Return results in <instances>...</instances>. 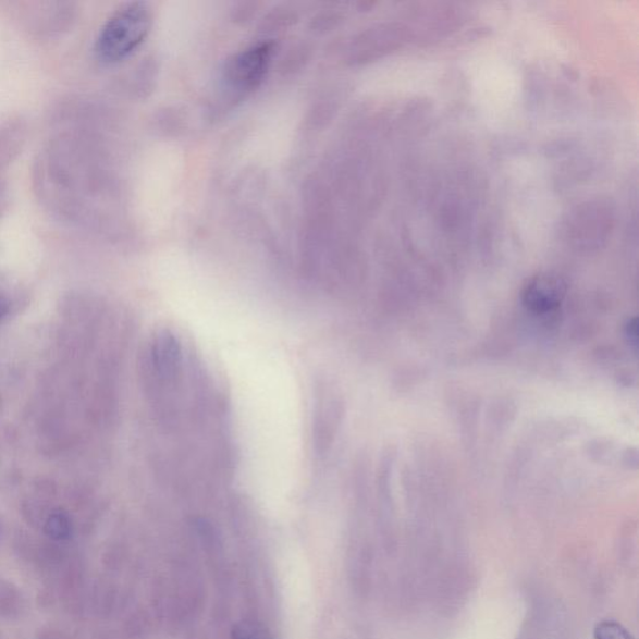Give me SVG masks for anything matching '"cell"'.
Returning a JSON list of instances; mask_svg holds the SVG:
<instances>
[{
	"instance_id": "obj_1",
	"label": "cell",
	"mask_w": 639,
	"mask_h": 639,
	"mask_svg": "<svg viewBox=\"0 0 639 639\" xmlns=\"http://www.w3.org/2000/svg\"><path fill=\"white\" fill-rule=\"evenodd\" d=\"M152 25L148 4L135 2L118 10L101 28L96 53L106 63L122 62L142 46Z\"/></svg>"
},
{
	"instance_id": "obj_2",
	"label": "cell",
	"mask_w": 639,
	"mask_h": 639,
	"mask_svg": "<svg viewBox=\"0 0 639 639\" xmlns=\"http://www.w3.org/2000/svg\"><path fill=\"white\" fill-rule=\"evenodd\" d=\"M272 52L271 42H259L230 59L224 72L228 87L242 93L258 88L269 70Z\"/></svg>"
},
{
	"instance_id": "obj_3",
	"label": "cell",
	"mask_w": 639,
	"mask_h": 639,
	"mask_svg": "<svg viewBox=\"0 0 639 639\" xmlns=\"http://www.w3.org/2000/svg\"><path fill=\"white\" fill-rule=\"evenodd\" d=\"M565 285L552 275L534 277L524 290V303L534 314H548L556 310L564 299Z\"/></svg>"
},
{
	"instance_id": "obj_4",
	"label": "cell",
	"mask_w": 639,
	"mask_h": 639,
	"mask_svg": "<svg viewBox=\"0 0 639 639\" xmlns=\"http://www.w3.org/2000/svg\"><path fill=\"white\" fill-rule=\"evenodd\" d=\"M151 362L163 380L175 379L182 365V346L169 330H160L152 340Z\"/></svg>"
},
{
	"instance_id": "obj_5",
	"label": "cell",
	"mask_w": 639,
	"mask_h": 639,
	"mask_svg": "<svg viewBox=\"0 0 639 639\" xmlns=\"http://www.w3.org/2000/svg\"><path fill=\"white\" fill-rule=\"evenodd\" d=\"M27 611V599L22 588L10 579L0 578V619L19 620Z\"/></svg>"
},
{
	"instance_id": "obj_6",
	"label": "cell",
	"mask_w": 639,
	"mask_h": 639,
	"mask_svg": "<svg viewBox=\"0 0 639 639\" xmlns=\"http://www.w3.org/2000/svg\"><path fill=\"white\" fill-rule=\"evenodd\" d=\"M42 533L47 540L57 544H63L72 540L74 534L73 518L64 508L49 511L41 521Z\"/></svg>"
},
{
	"instance_id": "obj_7",
	"label": "cell",
	"mask_w": 639,
	"mask_h": 639,
	"mask_svg": "<svg viewBox=\"0 0 639 639\" xmlns=\"http://www.w3.org/2000/svg\"><path fill=\"white\" fill-rule=\"evenodd\" d=\"M232 639H274V637L259 622L243 620L233 627Z\"/></svg>"
},
{
	"instance_id": "obj_8",
	"label": "cell",
	"mask_w": 639,
	"mask_h": 639,
	"mask_svg": "<svg viewBox=\"0 0 639 639\" xmlns=\"http://www.w3.org/2000/svg\"><path fill=\"white\" fill-rule=\"evenodd\" d=\"M593 637L594 639H635L627 628L613 619L600 622L594 627Z\"/></svg>"
},
{
	"instance_id": "obj_9",
	"label": "cell",
	"mask_w": 639,
	"mask_h": 639,
	"mask_svg": "<svg viewBox=\"0 0 639 639\" xmlns=\"http://www.w3.org/2000/svg\"><path fill=\"white\" fill-rule=\"evenodd\" d=\"M625 335L630 346L638 347V323L637 319L629 320L625 329Z\"/></svg>"
},
{
	"instance_id": "obj_10",
	"label": "cell",
	"mask_w": 639,
	"mask_h": 639,
	"mask_svg": "<svg viewBox=\"0 0 639 639\" xmlns=\"http://www.w3.org/2000/svg\"><path fill=\"white\" fill-rule=\"evenodd\" d=\"M10 300H8V297L3 293H0V323H2L5 320L8 314H10Z\"/></svg>"
},
{
	"instance_id": "obj_11",
	"label": "cell",
	"mask_w": 639,
	"mask_h": 639,
	"mask_svg": "<svg viewBox=\"0 0 639 639\" xmlns=\"http://www.w3.org/2000/svg\"><path fill=\"white\" fill-rule=\"evenodd\" d=\"M3 537H4V526H3L2 519H0V542L3 541Z\"/></svg>"
}]
</instances>
